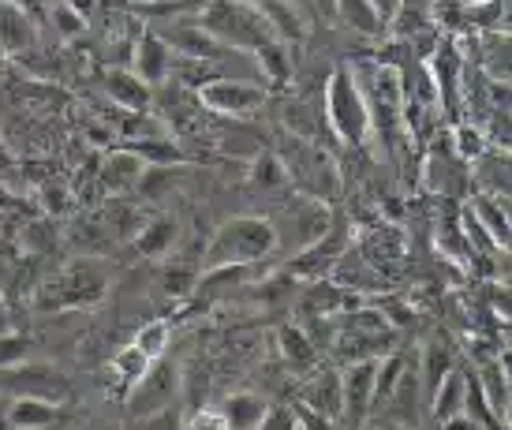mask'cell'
I'll return each mask as SVG.
<instances>
[{"label":"cell","mask_w":512,"mask_h":430,"mask_svg":"<svg viewBox=\"0 0 512 430\" xmlns=\"http://www.w3.org/2000/svg\"><path fill=\"white\" fill-rule=\"evenodd\" d=\"M277 247V229L266 217H232L214 232L202 255V273L225 266H255Z\"/></svg>","instance_id":"obj_1"},{"label":"cell","mask_w":512,"mask_h":430,"mask_svg":"<svg viewBox=\"0 0 512 430\" xmlns=\"http://www.w3.org/2000/svg\"><path fill=\"white\" fill-rule=\"evenodd\" d=\"M109 288V273L94 258H75L68 270L53 273L38 285V307L42 311H68V307H94Z\"/></svg>","instance_id":"obj_2"},{"label":"cell","mask_w":512,"mask_h":430,"mask_svg":"<svg viewBox=\"0 0 512 430\" xmlns=\"http://www.w3.org/2000/svg\"><path fill=\"white\" fill-rule=\"evenodd\" d=\"M199 27L221 45H232V49H247L255 53L258 45H266L273 38L270 23L262 19L255 4H243V0H214L206 4L199 15Z\"/></svg>","instance_id":"obj_3"},{"label":"cell","mask_w":512,"mask_h":430,"mask_svg":"<svg viewBox=\"0 0 512 430\" xmlns=\"http://www.w3.org/2000/svg\"><path fill=\"white\" fill-rule=\"evenodd\" d=\"M326 113L329 128L344 146H363L370 135V109L367 94L359 83L356 68H337L326 83Z\"/></svg>","instance_id":"obj_4"},{"label":"cell","mask_w":512,"mask_h":430,"mask_svg":"<svg viewBox=\"0 0 512 430\" xmlns=\"http://www.w3.org/2000/svg\"><path fill=\"white\" fill-rule=\"evenodd\" d=\"M281 165H285V176L292 184H299L311 199L326 202L333 199V191L341 184V172L333 165L326 150L311 139H299V135H285V146H281Z\"/></svg>","instance_id":"obj_5"},{"label":"cell","mask_w":512,"mask_h":430,"mask_svg":"<svg viewBox=\"0 0 512 430\" xmlns=\"http://www.w3.org/2000/svg\"><path fill=\"white\" fill-rule=\"evenodd\" d=\"M0 389L12 397H30V401H49V404H68L72 401V378L64 371H57L53 363H15L0 371Z\"/></svg>","instance_id":"obj_6"},{"label":"cell","mask_w":512,"mask_h":430,"mask_svg":"<svg viewBox=\"0 0 512 430\" xmlns=\"http://www.w3.org/2000/svg\"><path fill=\"white\" fill-rule=\"evenodd\" d=\"M348 240H352V229H348V221L344 217H333L329 221V229L318 236V240H311V244L303 247L292 262H288V277H303V281H322V277H329L333 273V266L341 262V255L348 251Z\"/></svg>","instance_id":"obj_7"},{"label":"cell","mask_w":512,"mask_h":430,"mask_svg":"<svg viewBox=\"0 0 512 430\" xmlns=\"http://www.w3.org/2000/svg\"><path fill=\"white\" fill-rule=\"evenodd\" d=\"M131 397H128V412L135 419H146L161 412V408H169L176 401V393H180V367L169 363V359H150V367H146L135 382H131Z\"/></svg>","instance_id":"obj_8"},{"label":"cell","mask_w":512,"mask_h":430,"mask_svg":"<svg viewBox=\"0 0 512 430\" xmlns=\"http://www.w3.org/2000/svg\"><path fill=\"white\" fill-rule=\"evenodd\" d=\"M199 105L217 116H247L266 105V90L243 79H210L199 86Z\"/></svg>","instance_id":"obj_9"},{"label":"cell","mask_w":512,"mask_h":430,"mask_svg":"<svg viewBox=\"0 0 512 430\" xmlns=\"http://www.w3.org/2000/svg\"><path fill=\"white\" fill-rule=\"evenodd\" d=\"M427 75H430V83H434L438 101L445 105V113L449 116L460 113V94H464V57H460V45H456L453 38H445V42L430 53Z\"/></svg>","instance_id":"obj_10"},{"label":"cell","mask_w":512,"mask_h":430,"mask_svg":"<svg viewBox=\"0 0 512 430\" xmlns=\"http://www.w3.org/2000/svg\"><path fill=\"white\" fill-rule=\"evenodd\" d=\"M374 371L378 359L348 363L341 371V419L348 427H363L370 419V397H374Z\"/></svg>","instance_id":"obj_11"},{"label":"cell","mask_w":512,"mask_h":430,"mask_svg":"<svg viewBox=\"0 0 512 430\" xmlns=\"http://www.w3.org/2000/svg\"><path fill=\"white\" fill-rule=\"evenodd\" d=\"M356 251L367 258V266H374L378 273H393L400 270V262H404V232L393 229V225H374L359 236Z\"/></svg>","instance_id":"obj_12"},{"label":"cell","mask_w":512,"mask_h":430,"mask_svg":"<svg viewBox=\"0 0 512 430\" xmlns=\"http://www.w3.org/2000/svg\"><path fill=\"white\" fill-rule=\"evenodd\" d=\"M169 68H172V49L157 34H143L135 42V53H131V72L139 75L146 86H161L169 83Z\"/></svg>","instance_id":"obj_13"},{"label":"cell","mask_w":512,"mask_h":430,"mask_svg":"<svg viewBox=\"0 0 512 430\" xmlns=\"http://www.w3.org/2000/svg\"><path fill=\"white\" fill-rule=\"evenodd\" d=\"M34 42H38V34H34L27 8L19 0H0V49L27 53V49H34Z\"/></svg>","instance_id":"obj_14"},{"label":"cell","mask_w":512,"mask_h":430,"mask_svg":"<svg viewBox=\"0 0 512 430\" xmlns=\"http://www.w3.org/2000/svg\"><path fill=\"white\" fill-rule=\"evenodd\" d=\"M393 352V330L352 333L341 330V341L333 344V356L341 363H363V359H382Z\"/></svg>","instance_id":"obj_15"},{"label":"cell","mask_w":512,"mask_h":430,"mask_svg":"<svg viewBox=\"0 0 512 430\" xmlns=\"http://www.w3.org/2000/svg\"><path fill=\"white\" fill-rule=\"evenodd\" d=\"M277 352H281V363L296 374H314L318 371V348H314L311 333H303L299 326H281L277 330Z\"/></svg>","instance_id":"obj_16"},{"label":"cell","mask_w":512,"mask_h":430,"mask_svg":"<svg viewBox=\"0 0 512 430\" xmlns=\"http://www.w3.org/2000/svg\"><path fill=\"white\" fill-rule=\"evenodd\" d=\"M105 94H109L120 109H128V113H146L150 101H154L150 86L131 72V68H113V72L105 75Z\"/></svg>","instance_id":"obj_17"},{"label":"cell","mask_w":512,"mask_h":430,"mask_svg":"<svg viewBox=\"0 0 512 430\" xmlns=\"http://www.w3.org/2000/svg\"><path fill=\"white\" fill-rule=\"evenodd\" d=\"M64 419V404L30 401V397H12L8 404V427L19 430H49Z\"/></svg>","instance_id":"obj_18"},{"label":"cell","mask_w":512,"mask_h":430,"mask_svg":"<svg viewBox=\"0 0 512 430\" xmlns=\"http://www.w3.org/2000/svg\"><path fill=\"white\" fill-rule=\"evenodd\" d=\"M479 389H483V397L490 401V408H494V416L505 423L509 419V363H505V356H494L486 359V363H479Z\"/></svg>","instance_id":"obj_19"},{"label":"cell","mask_w":512,"mask_h":430,"mask_svg":"<svg viewBox=\"0 0 512 430\" xmlns=\"http://www.w3.org/2000/svg\"><path fill=\"white\" fill-rule=\"evenodd\" d=\"M464 393H468V371L464 367H453V371L445 374L438 382V389L430 393V416L445 423V419H453L464 412Z\"/></svg>","instance_id":"obj_20"},{"label":"cell","mask_w":512,"mask_h":430,"mask_svg":"<svg viewBox=\"0 0 512 430\" xmlns=\"http://www.w3.org/2000/svg\"><path fill=\"white\" fill-rule=\"evenodd\" d=\"M468 210L486 229V236L494 240V247L505 251V247H509V214H505V195H486L483 191V195H475V199L468 202Z\"/></svg>","instance_id":"obj_21"},{"label":"cell","mask_w":512,"mask_h":430,"mask_svg":"<svg viewBox=\"0 0 512 430\" xmlns=\"http://www.w3.org/2000/svg\"><path fill=\"white\" fill-rule=\"evenodd\" d=\"M139 172H143V158H139V154H131V150H116V154H109V158L101 161L98 184L105 187L109 195H124L128 187H135Z\"/></svg>","instance_id":"obj_22"},{"label":"cell","mask_w":512,"mask_h":430,"mask_svg":"<svg viewBox=\"0 0 512 430\" xmlns=\"http://www.w3.org/2000/svg\"><path fill=\"white\" fill-rule=\"evenodd\" d=\"M161 42L169 45L172 53H180V57H191V60H214L221 57V42H214L206 30L195 23V27H172L161 34Z\"/></svg>","instance_id":"obj_23"},{"label":"cell","mask_w":512,"mask_h":430,"mask_svg":"<svg viewBox=\"0 0 512 430\" xmlns=\"http://www.w3.org/2000/svg\"><path fill=\"white\" fill-rule=\"evenodd\" d=\"M307 393H303V404L322 412L329 419H341V374L337 371H314L307 374Z\"/></svg>","instance_id":"obj_24"},{"label":"cell","mask_w":512,"mask_h":430,"mask_svg":"<svg viewBox=\"0 0 512 430\" xmlns=\"http://www.w3.org/2000/svg\"><path fill=\"white\" fill-rule=\"evenodd\" d=\"M221 408V416L228 419V430H255L266 416V408L270 401L262 397V393H232L225 401L217 404Z\"/></svg>","instance_id":"obj_25"},{"label":"cell","mask_w":512,"mask_h":430,"mask_svg":"<svg viewBox=\"0 0 512 430\" xmlns=\"http://www.w3.org/2000/svg\"><path fill=\"white\" fill-rule=\"evenodd\" d=\"M176 236H180V225L172 217H150L143 221V229L135 232V251L143 258H161L165 251H172Z\"/></svg>","instance_id":"obj_26"},{"label":"cell","mask_w":512,"mask_h":430,"mask_svg":"<svg viewBox=\"0 0 512 430\" xmlns=\"http://www.w3.org/2000/svg\"><path fill=\"white\" fill-rule=\"evenodd\" d=\"M453 367H456V356L445 341H430L427 348H423V378H419V386H423V401H430V393L438 389V382L453 371Z\"/></svg>","instance_id":"obj_27"},{"label":"cell","mask_w":512,"mask_h":430,"mask_svg":"<svg viewBox=\"0 0 512 430\" xmlns=\"http://www.w3.org/2000/svg\"><path fill=\"white\" fill-rule=\"evenodd\" d=\"M337 4V19H341L344 27L352 30V34H382V19L374 15L370 8V0H333Z\"/></svg>","instance_id":"obj_28"},{"label":"cell","mask_w":512,"mask_h":430,"mask_svg":"<svg viewBox=\"0 0 512 430\" xmlns=\"http://www.w3.org/2000/svg\"><path fill=\"white\" fill-rule=\"evenodd\" d=\"M483 75L490 83H509V38L501 30H486L483 34Z\"/></svg>","instance_id":"obj_29"},{"label":"cell","mask_w":512,"mask_h":430,"mask_svg":"<svg viewBox=\"0 0 512 430\" xmlns=\"http://www.w3.org/2000/svg\"><path fill=\"white\" fill-rule=\"evenodd\" d=\"M255 60H258V72L270 79V86L288 83V75H292V60H288L285 42L270 38L266 45H258V49H255Z\"/></svg>","instance_id":"obj_30"},{"label":"cell","mask_w":512,"mask_h":430,"mask_svg":"<svg viewBox=\"0 0 512 430\" xmlns=\"http://www.w3.org/2000/svg\"><path fill=\"white\" fill-rule=\"evenodd\" d=\"M438 255H445L453 266H464V270H471V266H475V251H471V244L464 240V232H460V225H456V221H441Z\"/></svg>","instance_id":"obj_31"},{"label":"cell","mask_w":512,"mask_h":430,"mask_svg":"<svg viewBox=\"0 0 512 430\" xmlns=\"http://www.w3.org/2000/svg\"><path fill=\"white\" fill-rule=\"evenodd\" d=\"M128 150L131 154H139L143 165H184L187 161L184 150H180L176 143H169L165 135H157V139H135Z\"/></svg>","instance_id":"obj_32"},{"label":"cell","mask_w":512,"mask_h":430,"mask_svg":"<svg viewBox=\"0 0 512 430\" xmlns=\"http://www.w3.org/2000/svg\"><path fill=\"white\" fill-rule=\"evenodd\" d=\"M15 236H19V244L27 247L30 255H49V251L57 247V225H53L49 217H38V214L30 217Z\"/></svg>","instance_id":"obj_33"},{"label":"cell","mask_w":512,"mask_h":430,"mask_svg":"<svg viewBox=\"0 0 512 430\" xmlns=\"http://www.w3.org/2000/svg\"><path fill=\"white\" fill-rule=\"evenodd\" d=\"M251 184L262 187V191H277V187H285L288 176H285V165H281V158H277V154H270V150L255 154V161H251Z\"/></svg>","instance_id":"obj_34"},{"label":"cell","mask_w":512,"mask_h":430,"mask_svg":"<svg viewBox=\"0 0 512 430\" xmlns=\"http://www.w3.org/2000/svg\"><path fill=\"white\" fill-rule=\"evenodd\" d=\"M146 367H150V359H146L143 352L135 348V344L120 348V352L113 356V363H109V371H113V378L120 382V386H131V382H135V378H139Z\"/></svg>","instance_id":"obj_35"},{"label":"cell","mask_w":512,"mask_h":430,"mask_svg":"<svg viewBox=\"0 0 512 430\" xmlns=\"http://www.w3.org/2000/svg\"><path fill=\"white\" fill-rule=\"evenodd\" d=\"M169 341H172V326L157 318V322H146L143 330H139V337H135V348H139L146 359H161V356H165V348H169Z\"/></svg>","instance_id":"obj_36"},{"label":"cell","mask_w":512,"mask_h":430,"mask_svg":"<svg viewBox=\"0 0 512 430\" xmlns=\"http://www.w3.org/2000/svg\"><path fill=\"white\" fill-rule=\"evenodd\" d=\"M30 217H34V210H30L27 202L15 199L12 191L0 187V232H4V236H8V232H19Z\"/></svg>","instance_id":"obj_37"},{"label":"cell","mask_w":512,"mask_h":430,"mask_svg":"<svg viewBox=\"0 0 512 430\" xmlns=\"http://www.w3.org/2000/svg\"><path fill=\"white\" fill-rule=\"evenodd\" d=\"M45 12H49V23L57 27V34H83L86 30V15L75 12L72 4H64V0L45 4Z\"/></svg>","instance_id":"obj_38"},{"label":"cell","mask_w":512,"mask_h":430,"mask_svg":"<svg viewBox=\"0 0 512 430\" xmlns=\"http://www.w3.org/2000/svg\"><path fill=\"white\" fill-rule=\"evenodd\" d=\"M30 356H34V341L30 337H23V333H0V371L23 363Z\"/></svg>","instance_id":"obj_39"},{"label":"cell","mask_w":512,"mask_h":430,"mask_svg":"<svg viewBox=\"0 0 512 430\" xmlns=\"http://www.w3.org/2000/svg\"><path fill=\"white\" fill-rule=\"evenodd\" d=\"M184 430H228V419L221 416L217 404H199V408L187 416Z\"/></svg>","instance_id":"obj_40"},{"label":"cell","mask_w":512,"mask_h":430,"mask_svg":"<svg viewBox=\"0 0 512 430\" xmlns=\"http://www.w3.org/2000/svg\"><path fill=\"white\" fill-rule=\"evenodd\" d=\"M255 430H299L292 404H270V408H266V416H262V423H258Z\"/></svg>","instance_id":"obj_41"},{"label":"cell","mask_w":512,"mask_h":430,"mask_svg":"<svg viewBox=\"0 0 512 430\" xmlns=\"http://www.w3.org/2000/svg\"><path fill=\"white\" fill-rule=\"evenodd\" d=\"M161 288H165L169 296H184V292L195 288V273H187L184 262H176V266H169V270L161 273Z\"/></svg>","instance_id":"obj_42"},{"label":"cell","mask_w":512,"mask_h":430,"mask_svg":"<svg viewBox=\"0 0 512 430\" xmlns=\"http://www.w3.org/2000/svg\"><path fill=\"white\" fill-rule=\"evenodd\" d=\"M292 412H296L299 430H341L337 427V419L322 416V412H314V408H307V404H292Z\"/></svg>","instance_id":"obj_43"},{"label":"cell","mask_w":512,"mask_h":430,"mask_svg":"<svg viewBox=\"0 0 512 430\" xmlns=\"http://www.w3.org/2000/svg\"><path fill=\"white\" fill-rule=\"evenodd\" d=\"M139 430H184V419H180V412L169 404V408H161L154 416L139 419Z\"/></svg>","instance_id":"obj_44"},{"label":"cell","mask_w":512,"mask_h":430,"mask_svg":"<svg viewBox=\"0 0 512 430\" xmlns=\"http://www.w3.org/2000/svg\"><path fill=\"white\" fill-rule=\"evenodd\" d=\"M456 150L464 154V158H483L486 146H483V135L475 128H460L456 131Z\"/></svg>","instance_id":"obj_45"},{"label":"cell","mask_w":512,"mask_h":430,"mask_svg":"<svg viewBox=\"0 0 512 430\" xmlns=\"http://www.w3.org/2000/svg\"><path fill=\"white\" fill-rule=\"evenodd\" d=\"M370 8H374V15L382 19V27H389V23H397V19H400L404 0H370Z\"/></svg>","instance_id":"obj_46"},{"label":"cell","mask_w":512,"mask_h":430,"mask_svg":"<svg viewBox=\"0 0 512 430\" xmlns=\"http://www.w3.org/2000/svg\"><path fill=\"white\" fill-rule=\"evenodd\" d=\"M438 427L441 430H483L471 416H453V419H445V423H438Z\"/></svg>","instance_id":"obj_47"},{"label":"cell","mask_w":512,"mask_h":430,"mask_svg":"<svg viewBox=\"0 0 512 430\" xmlns=\"http://www.w3.org/2000/svg\"><path fill=\"white\" fill-rule=\"evenodd\" d=\"M382 430H412V427H400V423H389V427H382Z\"/></svg>","instance_id":"obj_48"},{"label":"cell","mask_w":512,"mask_h":430,"mask_svg":"<svg viewBox=\"0 0 512 430\" xmlns=\"http://www.w3.org/2000/svg\"><path fill=\"white\" fill-rule=\"evenodd\" d=\"M4 57H8V53H4V49H0V68H4Z\"/></svg>","instance_id":"obj_49"},{"label":"cell","mask_w":512,"mask_h":430,"mask_svg":"<svg viewBox=\"0 0 512 430\" xmlns=\"http://www.w3.org/2000/svg\"><path fill=\"white\" fill-rule=\"evenodd\" d=\"M8 430H19V427H8Z\"/></svg>","instance_id":"obj_50"}]
</instances>
